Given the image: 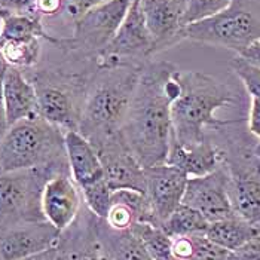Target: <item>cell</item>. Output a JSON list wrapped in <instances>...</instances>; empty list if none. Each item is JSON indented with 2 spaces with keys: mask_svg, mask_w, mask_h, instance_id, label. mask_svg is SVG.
<instances>
[{
  "mask_svg": "<svg viewBox=\"0 0 260 260\" xmlns=\"http://www.w3.org/2000/svg\"><path fill=\"white\" fill-rule=\"evenodd\" d=\"M180 69L150 60L141 67L122 133L144 168L165 164L173 136L171 107L180 94Z\"/></svg>",
  "mask_w": 260,
  "mask_h": 260,
  "instance_id": "6da1fadb",
  "label": "cell"
},
{
  "mask_svg": "<svg viewBox=\"0 0 260 260\" xmlns=\"http://www.w3.org/2000/svg\"><path fill=\"white\" fill-rule=\"evenodd\" d=\"M180 94L173 103L171 139L184 146L198 144L210 133L219 131L238 119H221L216 112L241 103V89L202 72L179 73Z\"/></svg>",
  "mask_w": 260,
  "mask_h": 260,
  "instance_id": "7a4b0ae2",
  "label": "cell"
},
{
  "mask_svg": "<svg viewBox=\"0 0 260 260\" xmlns=\"http://www.w3.org/2000/svg\"><path fill=\"white\" fill-rule=\"evenodd\" d=\"M140 72L141 67H107L92 73L78 128L92 146L122 133Z\"/></svg>",
  "mask_w": 260,
  "mask_h": 260,
  "instance_id": "3957f363",
  "label": "cell"
},
{
  "mask_svg": "<svg viewBox=\"0 0 260 260\" xmlns=\"http://www.w3.org/2000/svg\"><path fill=\"white\" fill-rule=\"evenodd\" d=\"M244 120L214 131L223 149V165L229 174V197L234 211L248 221L260 235V158L256 153L259 140L244 129Z\"/></svg>",
  "mask_w": 260,
  "mask_h": 260,
  "instance_id": "277c9868",
  "label": "cell"
},
{
  "mask_svg": "<svg viewBox=\"0 0 260 260\" xmlns=\"http://www.w3.org/2000/svg\"><path fill=\"white\" fill-rule=\"evenodd\" d=\"M95 64H83L78 70L45 66L24 70L38 95V115L66 131H78L88 83Z\"/></svg>",
  "mask_w": 260,
  "mask_h": 260,
  "instance_id": "5b68a950",
  "label": "cell"
},
{
  "mask_svg": "<svg viewBox=\"0 0 260 260\" xmlns=\"http://www.w3.org/2000/svg\"><path fill=\"white\" fill-rule=\"evenodd\" d=\"M45 167L70 170L64 131L39 115L11 125L0 140V173Z\"/></svg>",
  "mask_w": 260,
  "mask_h": 260,
  "instance_id": "8992f818",
  "label": "cell"
},
{
  "mask_svg": "<svg viewBox=\"0 0 260 260\" xmlns=\"http://www.w3.org/2000/svg\"><path fill=\"white\" fill-rule=\"evenodd\" d=\"M186 39L240 55L260 39V0H232L219 14L186 25Z\"/></svg>",
  "mask_w": 260,
  "mask_h": 260,
  "instance_id": "52a82bcc",
  "label": "cell"
},
{
  "mask_svg": "<svg viewBox=\"0 0 260 260\" xmlns=\"http://www.w3.org/2000/svg\"><path fill=\"white\" fill-rule=\"evenodd\" d=\"M133 0H109L73 21L70 38H61L58 49L76 62L95 64L113 39Z\"/></svg>",
  "mask_w": 260,
  "mask_h": 260,
  "instance_id": "ba28073f",
  "label": "cell"
},
{
  "mask_svg": "<svg viewBox=\"0 0 260 260\" xmlns=\"http://www.w3.org/2000/svg\"><path fill=\"white\" fill-rule=\"evenodd\" d=\"M61 173L70 174V170L45 167L0 173V228L45 220L42 213L43 186Z\"/></svg>",
  "mask_w": 260,
  "mask_h": 260,
  "instance_id": "9c48e42d",
  "label": "cell"
},
{
  "mask_svg": "<svg viewBox=\"0 0 260 260\" xmlns=\"http://www.w3.org/2000/svg\"><path fill=\"white\" fill-rule=\"evenodd\" d=\"M155 55L153 39L143 17L140 0H133L119 30L99 57L97 69L143 67Z\"/></svg>",
  "mask_w": 260,
  "mask_h": 260,
  "instance_id": "30bf717a",
  "label": "cell"
},
{
  "mask_svg": "<svg viewBox=\"0 0 260 260\" xmlns=\"http://www.w3.org/2000/svg\"><path fill=\"white\" fill-rule=\"evenodd\" d=\"M94 149L101 160L104 179L113 192L131 189L144 193L146 168L133 153L123 133L95 144Z\"/></svg>",
  "mask_w": 260,
  "mask_h": 260,
  "instance_id": "8fae6325",
  "label": "cell"
},
{
  "mask_svg": "<svg viewBox=\"0 0 260 260\" xmlns=\"http://www.w3.org/2000/svg\"><path fill=\"white\" fill-rule=\"evenodd\" d=\"M181 202L200 211L210 223L237 216L229 197V174L226 167L221 165L207 176L190 177Z\"/></svg>",
  "mask_w": 260,
  "mask_h": 260,
  "instance_id": "7c38bea8",
  "label": "cell"
},
{
  "mask_svg": "<svg viewBox=\"0 0 260 260\" xmlns=\"http://www.w3.org/2000/svg\"><path fill=\"white\" fill-rule=\"evenodd\" d=\"M61 232L49 221H27L0 228V260H25L55 248Z\"/></svg>",
  "mask_w": 260,
  "mask_h": 260,
  "instance_id": "4fadbf2b",
  "label": "cell"
},
{
  "mask_svg": "<svg viewBox=\"0 0 260 260\" xmlns=\"http://www.w3.org/2000/svg\"><path fill=\"white\" fill-rule=\"evenodd\" d=\"M140 6L155 54L186 40L184 0H140Z\"/></svg>",
  "mask_w": 260,
  "mask_h": 260,
  "instance_id": "5bb4252c",
  "label": "cell"
},
{
  "mask_svg": "<svg viewBox=\"0 0 260 260\" xmlns=\"http://www.w3.org/2000/svg\"><path fill=\"white\" fill-rule=\"evenodd\" d=\"M187 180L183 171L168 164L146 168L144 195L159 228L181 204Z\"/></svg>",
  "mask_w": 260,
  "mask_h": 260,
  "instance_id": "9a60e30c",
  "label": "cell"
},
{
  "mask_svg": "<svg viewBox=\"0 0 260 260\" xmlns=\"http://www.w3.org/2000/svg\"><path fill=\"white\" fill-rule=\"evenodd\" d=\"M82 205V192L69 173L51 177L43 186L42 213L45 220L49 221L60 232L76 220Z\"/></svg>",
  "mask_w": 260,
  "mask_h": 260,
  "instance_id": "2e32d148",
  "label": "cell"
},
{
  "mask_svg": "<svg viewBox=\"0 0 260 260\" xmlns=\"http://www.w3.org/2000/svg\"><path fill=\"white\" fill-rule=\"evenodd\" d=\"M97 219L83 202L76 220L61 232L55 247V260H101Z\"/></svg>",
  "mask_w": 260,
  "mask_h": 260,
  "instance_id": "e0dca14e",
  "label": "cell"
},
{
  "mask_svg": "<svg viewBox=\"0 0 260 260\" xmlns=\"http://www.w3.org/2000/svg\"><path fill=\"white\" fill-rule=\"evenodd\" d=\"M165 164L179 168L189 179L207 176L223 165V149L211 136L192 146H184L171 139Z\"/></svg>",
  "mask_w": 260,
  "mask_h": 260,
  "instance_id": "ac0fdd59",
  "label": "cell"
},
{
  "mask_svg": "<svg viewBox=\"0 0 260 260\" xmlns=\"http://www.w3.org/2000/svg\"><path fill=\"white\" fill-rule=\"evenodd\" d=\"M3 101L8 125L38 116L36 89L24 70L8 67L3 79Z\"/></svg>",
  "mask_w": 260,
  "mask_h": 260,
  "instance_id": "d6986e66",
  "label": "cell"
},
{
  "mask_svg": "<svg viewBox=\"0 0 260 260\" xmlns=\"http://www.w3.org/2000/svg\"><path fill=\"white\" fill-rule=\"evenodd\" d=\"M104 221L116 231H129L136 223H149L158 226L146 195L131 189H120L113 192Z\"/></svg>",
  "mask_w": 260,
  "mask_h": 260,
  "instance_id": "ffe728a7",
  "label": "cell"
},
{
  "mask_svg": "<svg viewBox=\"0 0 260 260\" xmlns=\"http://www.w3.org/2000/svg\"><path fill=\"white\" fill-rule=\"evenodd\" d=\"M64 143L70 176L79 187L104 179V171L97 150L79 131H66Z\"/></svg>",
  "mask_w": 260,
  "mask_h": 260,
  "instance_id": "44dd1931",
  "label": "cell"
},
{
  "mask_svg": "<svg viewBox=\"0 0 260 260\" xmlns=\"http://www.w3.org/2000/svg\"><path fill=\"white\" fill-rule=\"evenodd\" d=\"M95 229L101 260H152L143 241L131 229H112L100 217L97 219Z\"/></svg>",
  "mask_w": 260,
  "mask_h": 260,
  "instance_id": "7402d4cb",
  "label": "cell"
},
{
  "mask_svg": "<svg viewBox=\"0 0 260 260\" xmlns=\"http://www.w3.org/2000/svg\"><path fill=\"white\" fill-rule=\"evenodd\" d=\"M0 38L5 40H27L40 39L58 46L61 38L52 36L43 25V20L30 15V14H12V12H2L0 14Z\"/></svg>",
  "mask_w": 260,
  "mask_h": 260,
  "instance_id": "603a6c76",
  "label": "cell"
},
{
  "mask_svg": "<svg viewBox=\"0 0 260 260\" xmlns=\"http://www.w3.org/2000/svg\"><path fill=\"white\" fill-rule=\"evenodd\" d=\"M259 235V232L240 216L208 223L205 237L229 251H235L245 242Z\"/></svg>",
  "mask_w": 260,
  "mask_h": 260,
  "instance_id": "cb8c5ba5",
  "label": "cell"
},
{
  "mask_svg": "<svg viewBox=\"0 0 260 260\" xmlns=\"http://www.w3.org/2000/svg\"><path fill=\"white\" fill-rule=\"evenodd\" d=\"M173 254L177 260H231V251L208 240L205 234L174 237Z\"/></svg>",
  "mask_w": 260,
  "mask_h": 260,
  "instance_id": "d4e9b609",
  "label": "cell"
},
{
  "mask_svg": "<svg viewBox=\"0 0 260 260\" xmlns=\"http://www.w3.org/2000/svg\"><path fill=\"white\" fill-rule=\"evenodd\" d=\"M208 223L200 211L181 202L180 205L168 216L162 223L160 229L171 238L184 237V235H198L205 234Z\"/></svg>",
  "mask_w": 260,
  "mask_h": 260,
  "instance_id": "484cf974",
  "label": "cell"
},
{
  "mask_svg": "<svg viewBox=\"0 0 260 260\" xmlns=\"http://www.w3.org/2000/svg\"><path fill=\"white\" fill-rule=\"evenodd\" d=\"M0 55L8 67L30 70L39 66L42 55L40 39L5 40L0 43Z\"/></svg>",
  "mask_w": 260,
  "mask_h": 260,
  "instance_id": "4316f807",
  "label": "cell"
},
{
  "mask_svg": "<svg viewBox=\"0 0 260 260\" xmlns=\"http://www.w3.org/2000/svg\"><path fill=\"white\" fill-rule=\"evenodd\" d=\"M131 231L143 241L152 260H177L173 254V238L160 228L149 223H136Z\"/></svg>",
  "mask_w": 260,
  "mask_h": 260,
  "instance_id": "83f0119b",
  "label": "cell"
},
{
  "mask_svg": "<svg viewBox=\"0 0 260 260\" xmlns=\"http://www.w3.org/2000/svg\"><path fill=\"white\" fill-rule=\"evenodd\" d=\"M82 192V198L85 205L100 219H104L107 216L113 190L109 187L106 179L91 183L85 187H79Z\"/></svg>",
  "mask_w": 260,
  "mask_h": 260,
  "instance_id": "f1b7e54d",
  "label": "cell"
},
{
  "mask_svg": "<svg viewBox=\"0 0 260 260\" xmlns=\"http://www.w3.org/2000/svg\"><path fill=\"white\" fill-rule=\"evenodd\" d=\"M231 69L238 78L245 92L250 99H260V69L254 64L244 60L240 55H235L231 61Z\"/></svg>",
  "mask_w": 260,
  "mask_h": 260,
  "instance_id": "f546056e",
  "label": "cell"
},
{
  "mask_svg": "<svg viewBox=\"0 0 260 260\" xmlns=\"http://www.w3.org/2000/svg\"><path fill=\"white\" fill-rule=\"evenodd\" d=\"M232 0H184V22L186 25L207 20L221 12Z\"/></svg>",
  "mask_w": 260,
  "mask_h": 260,
  "instance_id": "4dcf8cb0",
  "label": "cell"
},
{
  "mask_svg": "<svg viewBox=\"0 0 260 260\" xmlns=\"http://www.w3.org/2000/svg\"><path fill=\"white\" fill-rule=\"evenodd\" d=\"M33 14L42 20L64 15V0H35Z\"/></svg>",
  "mask_w": 260,
  "mask_h": 260,
  "instance_id": "1f68e13d",
  "label": "cell"
},
{
  "mask_svg": "<svg viewBox=\"0 0 260 260\" xmlns=\"http://www.w3.org/2000/svg\"><path fill=\"white\" fill-rule=\"evenodd\" d=\"M106 2L109 0H64V15L73 22L86 11Z\"/></svg>",
  "mask_w": 260,
  "mask_h": 260,
  "instance_id": "d6a6232c",
  "label": "cell"
},
{
  "mask_svg": "<svg viewBox=\"0 0 260 260\" xmlns=\"http://www.w3.org/2000/svg\"><path fill=\"white\" fill-rule=\"evenodd\" d=\"M231 260H260V235H256L235 251H231Z\"/></svg>",
  "mask_w": 260,
  "mask_h": 260,
  "instance_id": "836d02e7",
  "label": "cell"
},
{
  "mask_svg": "<svg viewBox=\"0 0 260 260\" xmlns=\"http://www.w3.org/2000/svg\"><path fill=\"white\" fill-rule=\"evenodd\" d=\"M35 0H0V14L12 12V14H33Z\"/></svg>",
  "mask_w": 260,
  "mask_h": 260,
  "instance_id": "e575fe53",
  "label": "cell"
},
{
  "mask_svg": "<svg viewBox=\"0 0 260 260\" xmlns=\"http://www.w3.org/2000/svg\"><path fill=\"white\" fill-rule=\"evenodd\" d=\"M247 128L253 137L260 141V99H251Z\"/></svg>",
  "mask_w": 260,
  "mask_h": 260,
  "instance_id": "d590c367",
  "label": "cell"
},
{
  "mask_svg": "<svg viewBox=\"0 0 260 260\" xmlns=\"http://www.w3.org/2000/svg\"><path fill=\"white\" fill-rule=\"evenodd\" d=\"M6 69H8V66L0 55V140L9 129L8 119H6V110H5V101H3V79H5Z\"/></svg>",
  "mask_w": 260,
  "mask_h": 260,
  "instance_id": "8d00e7d4",
  "label": "cell"
},
{
  "mask_svg": "<svg viewBox=\"0 0 260 260\" xmlns=\"http://www.w3.org/2000/svg\"><path fill=\"white\" fill-rule=\"evenodd\" d=\"M240 57L260 69V39L256 40L254 43H251L247 49H244L240 54Z\"/></svg>",
  "mask_w": 260,
  "mask_h": 260,
  "instance_id": "74e56055",
  "label": "cell"
},
{
  "mask_svg": "<svg viewBox=\"0 0 260 260\" xmlns=\"http://www.w3.org/2000/svg\"><path fill=\"white\" fill-rule=\"evenodd\" d=\"M25 260H55V248H51L45 253H40V254H36V256Z\"/></svg>",
  "mask_w": 260,
  "mask_h": 260,
  "instance_id": "f35d334b",
  "label": "cell"
},
{
  "mask_svg": "<svg viewBox=\"0 0 260 260\" xmlns=\"http://www.w3.org/2000/svg\"><path fill=\"white\" fill-rule=\"evenodd\" d=\"M256 153H257V156L260 158V141L257 143V146H256Z\"/></svg>",
  "mask_w": 260,
  "mask_h": 260,
  "instance_id": "ab89813d",
  "label": "cell"
},
{
  "mask_svg": "<svg viewBox=\"0 0 260 260\" xmlns=\"http://www.w3.org/2000/svg\"><path fill=\"white\" fill-rule=\"evenodd\" d=\"M0 25H2V21H0ZM0 43H2V38H0Z\"/></svg>",
  "mask_w": 260,
  "mask_h": 260,
  "instance_id": "60d3db41",
  "label": "cell"
}]
</instances>
